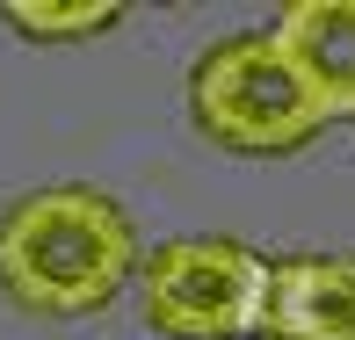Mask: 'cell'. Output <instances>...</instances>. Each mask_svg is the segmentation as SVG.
Returning <instances> with one entry per match:
<instances>
[{
  "instance_id": "cell-1",
  "label": "cell",
  "mask_w": 355,
  "mask_h": 340,
  "mask_svg": "<svg viewBox=\"0 0 355 340\" xmlns=\"http://www.w3.org/2000/svg\"><path fill=\"white\" fill-rule=\"evenodd\" d=\"M138 275V232L102 188H37L0 210V289L29 319H94Z\"/></svg>"
},
{
  "instance_id": "cell-2",
  "label": "cell",
  "mask_w": 355,
  "mask_h": 340,
  "mask_svg": "<svg viewBox=\"0 0 355 340\" xmlns=\"http://www.w3.org/2000/svg\"><path fill=\"white\" fill-rule=\"evenodd\" d=\"M189 116L196 131L225 145V152H297L327 131L319 102L304 94V80L290 73L268 29H239V37L211 44L189 73Z\"/></svg>"
},
{
  "instance_id": "cell-3",
  "label": "cell",
  "mask_w": 355,
  "mask_h": 340,
  "mask_svg": "<svg viewBox=\"0 0 355 340\" xmlns=\"http://www.w3.org/2000/svg\"><path fill=\"white\" fill-rule=\"evenodd\" d=\"M268 261L239 239H167L138 253L145 326L167 340H254Z\"/></svg>"
},
{
  "instance_id": "cell-4",
  "label": "cell",
  "mask_w": 355,
  "mask_h": 340,
  "mask_svg": "<svg viewBox=\"0 0 355 340\" xmlns=\"http://www.w3.org/2000/svg\"><path fill=\"white\" fill-rule=\"evenodd\" d=\"M254 340H355V253L268 261Z\"/></svg>"
},
{
  "instance_id": "cell-5",
  "label": "cell",
  "mask_w": 355,
  "mask_h": 340,
  "mask_svg": "<svg viewBox=\"0 0 355 340\" xmlns=\"http://www.w3.org/2000/svg\"><path fill=\"white\" fill-rule=\"evenodd\" d=\"M268 37L319 102V116H355V0H290Z\"/></svg>"
},
{
  "instance_id": "cell-6",
  "label": "cell",
  "mask_w": 355,
  "mask_h": 340,
  "mask_svg": "<svg viewBox=\"0 0 355 340\" xmlns=\"http://www.w3.org/2000/svg\"><path fill=\"white\" fill-rule=\"evenodd\" d=\"M0 22H15V37H29V44H73V37L116 29L123 8L116 0H66V8H51V0H8Z\"/></svg>"
}]
</instances>
